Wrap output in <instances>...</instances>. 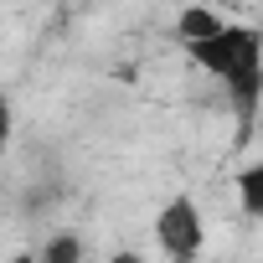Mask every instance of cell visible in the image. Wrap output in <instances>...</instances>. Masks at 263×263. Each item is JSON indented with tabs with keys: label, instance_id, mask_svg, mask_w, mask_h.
<instances>
[{
	"label": "cell",
	"instance_id": "6da1fadb",
	"mask_svg": "<svg viewBox=\"0 0 263 263\" xmlns=\"http://www.w3.org/2000/svg\"><path fill=\"white\" fill-rule=\"evenodd\" d=\"M206 78H217L227 88V98L237 103L242 119L258 114V98H263V31L258 26H242V21H222V31H212L206 42H191L181 47Z\"/></svg>",
	"mask_w": 263,
	"mask_h": 263
},
{
	"label": "cell",
	"instance_id": "7a4b0ae2",
	"mask_svg": "<svg viewBox=\"0 0 263 263\" xmlns=\"http://www.w3.org/2000/svg\"><path fill=\"white\" fill-rule=\"evenodd\" d=\"M150 237H155V248H160L165 263H196L201 248H206V217H201V206L191 196H171L155 212Z\"/></svg>",
	"mask_w": 263,
	"mask_h": 263
},
{
	"label": "cell",
	"instance_id": "3957f363",
	"mask_svg": "<svg viewBox=\"0 0 263 263\" xmlns=\"http://www.w3.org/2000/svg\"><path fill=\"white\" fill-rule=\"evenodd\" d=\"M222 11H212V6H186L181 11V21H176V42L181 47H191V42H206L212 31H222Z\"/></svg>",
	"mask_w": 263,
	"mask_h": 263
},
{
	"label": "cell",
	"instance_id": "277c9868",
	"mask_svg": "<svg viewBox=\"0 0 263 263\" xmlns=\"http://www.w3.org/2000/svg\"><path fill=\"white\" fill-rule=\"evenodd\" d=\"M83 253H88V248H83V237H78V232H67V227H62V232H47V237H42V248H31V258H36V263H83Z\"/></svg>",
	"mask_w": 263,
	"mask_h": 263
},
{
	"label": "cell",
	"instance_id": "5b68a950",
	"mask_svg": "<svg viewBox=\"0 0 263 263\" xmlns=\"http://www.w3.org/2000/svg\"><path fill=\"white\" fill-rule=\"evenodd\" d=\"M237 201L248 217H263V165H242L237 171Z\"/></svg>",
	"mask_w": 263,
	"mask_h": 263
},
{
	"label": "cell",
	"instance_id": "8992f818",
	"mask_svg": "<svg viewBox=\"0 0 263 263\" xmlns=\"http://www.w3.org/2000/svg\"><path fill=\"white\" fill-rule=\"evenodd\" d=\"M11 135H16V108H11V98H6V93H0V155H6Z\"/></svg>",
	"mask_w": 263,
	"mask_h": 263
},
{
	"label": "cell",
	"instance_id": "52a82bcc",
	"mask_svg": "<svg viewBox=\"0 0 263 263\" xmlns=\"http://www.w3.org/2000/svg\"><path fill=\"white\" fill-rule=\"evenodd\" d=\"M103 263H150V258H145L140 248H119V253H108Z\"/></svg>",
	"mask_w": 263,
	"mask_h": 263
},
{
	"label": "cell",
	"instance_id": "ba28073f",
	"mask_svg": "<svg viewBox=\"0 0 263 263\" xmlns=\"http://www.w3.org/2000/svg\"><path fill=\"white\" fill-rule=\"evenodd\" d=\"M6 263H36V258H31V253H11Z\"/></svg>",
	"mask_w": 263,
	"mask_h": 263
}]
</instances>
